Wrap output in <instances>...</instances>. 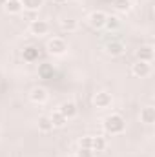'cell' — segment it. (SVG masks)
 Listing matches in <instances>:
<instances>
[{
  "instance_id": "21",
  "label": "cell",
  "mask_w": 155,
  "mask_h": 157,
  "mask_svg": "<svg viewBox=\"0 0 155 157\" xmlns=\"http://www.w3.org/2000/svg\"><path fill=\"white\" fill-rule=\"evenodd\" d=\"M53 73H55V70H53V66H49V64H42L39 68V75L42 78H49Z\"/></svg>"
},
{
  "instance_id": "7",
  "label": "cell",
  "mask_w": 155,
  "mask_h": 157,
  "mask_svg": "<svg viewBox=\"0 0 155 157\" xmlns=\"http://www.w3.org/2000/svg\"><path fill=\"white\" fill-rule=\"evenodd\" d=\"M59 112H60L64 117L70 121V119L77 117L78 108H77V104H75V102H62V104H60V108H59Z\"/></svg>"
},
{
  "instance_id": "16",
  "label": "cell",
  "mask_w": 155,
  "mask_h": 157,
  "mask_svg": "<svg viewBox=\"0 0 155 157\" xmlns=\"http://www.w3.org/2000/svg\"><path fill=\"white\" fill-rule=\"evenodd\" d=\"M37 122H39V130H40V132H44V133H47V132H51V130H53V124H51L49 115H40Z\"/></svg>"
},
{
  "instance_id": "2",
  "label": "cell",
  "mask_w": 155,
  "mask_h": 157,
  "mask_svg": "<svg viewBox=\"0 0 155 157\" xmlns=\"http://www.w3.org/2000/svg\"><path fill=\"white\" fill-rule=\"evenodd\" d=\"M46 49H47L51 55H64V53L68 51V44H66V40L60 39V37H53V39L47 40Z\"/></svg>"
},
{
  "instance_id": "1",
  "label": "cell",
  "mask_w": 155,
  "mask_h": 157,
  "mask_svg": "<svg viewBox=\"0 0 155 157\" xmlns=\"http://www.w3.org/2000/svg\"><path fill=\"white\" fill-rule=\"evenodd\" d=\"M126 128V121L122 119V115L119 113H112L104 119V130L112 135H117V133H122Z\"/></svg>"
},
{
  "instance_id": "17",
  "label": "cell",
  "mask_w": 155,
  "mask_h": 157,
  "mask_svg": "<svg viewBox=\"0 0 155 157\" xmlns=\"http://www.w3.org/2000/svg\"><path fill=\"white\" fill-rule=\"evenodd\" d=\"M106 148V141L104 137H91V150L97 154V152H102Z\"/></svg>"
},
{
  "instance_id": "13",
  "label": "cell",
  "mask_w": 155,
  "mask_h": 157,
  "mask_svg": "<svg viewBox=\"0 0 155 157\" xmlns=\"http://www.w3.org/2000/svg\"><path fill=\"white\" fill-rule=\"evenodd\" d=\"M20 4L26 11H39L44 6V0H20Z\"/></svg>"
},
{
  "instance_id": "20",
  "label": "cell",
  "mask_w": 155,
  "mask_h": 157,
  "mask_svg": "<svg viewBox=\"0 0 155 157\" xmlns=\"http://www.w3.org/2000/svg\"><path fill=\"white\" fill-rule=\"evenodd\" d=\"M77 20H62L60 22V29L64 31V33H73L75 29H77Z\"/></svg>"
},
{
  "instance_id": "10",
  "label": "cell",
  "mask_w": 155,
  "mask_h": 157,
  "mask_svg": "<svg viewBox=\"0 0 155 157\" xmlns=\"http://www.w3.org/2000/svg\"><path fill=\"white\" fill-rule=\"evenodd\" d=\"M29 99L35 102V104H42L47 101V91L44 88H33L31 93H29Z\"/></svg>"
},
{
  "instance_id": "22",
  "label": "cell",
  "mask_w": 155,
  "mask_h": 157,
  "mask_svg": "<svg viewBox=\"0 0 155 157\" xmlns=\"http://www.w3.org/2000/svg\"><path fill=\"white\" fill-rule=\"evenodd\" d=\"M78 148H89L91 150V137H82L78 141Z\"/></svg>"
},
{
  "instance_id": "14",
  "label": "cell",
  "mask_w": 155,
  "mask_h": 157,
  "mask_svg": "<svg viewBox=\"0 0 155 157\" xmlns=\"http://www.w3.org/2000/svg\"><path fill=\"white\" fill-rule=\"evenodd\" d=\"M22 57H24V60H28V62H35V60L39 59V48H35V46H28V48L24 49Z\"/></svg>"
},
{
  "instance_id": "19",
  "label": "cell",
  "mask_w": 155,
  "mask_h": 157,
  "mask_svg": "<svg viewBox=\"0 0 155 157\" xmlns=\"http://www.w3.org/2000/svg\"><path fill=\"white\" fill-rule=\"evenodd\" d=\"M113 7L119 13H128L131 7V2L130 0H113Z\"/></svg>"
},
{
  "instance_id": "5",
  "label": "cell",
  "mask_w": 155,
  "mask_h": 157,
  "mask_svg": "<svg viewBox=\"0 0 155 157\" xmlns=\"http://www.w3.org/2000/svg\"><path fill=\"white\" fill-rule=\"evenodd\" d=\"M112 102H113V99H112V95H110L108 91H99V93L95 95V99H93V104H95L97 108H100V110L110 108Z\"/></svg>"
},
{
  "instance_id": "8",
  "label": "cell",
  "mask_w": 155,
  "mask_h": 157,
  "mask_svg": "<svg viewBox=\"0 0 155 157\" xmlns=\"http://www.w3.org/2000/svg\"><path fill=\"white\" fill-rule=\"evenodd\" d=\"M137 60L150 64V62L153 60V48H152V46H142V48H139V51H137Z\"/></svg>"
},
{
  "instance_id": "26",
  "label": "cell",
  "mask_w": 155,
  "mask_h": 157,
  "mask_svg": "<svg viewBox=\"0 0 155 157\" xmlns=\"http://www.w3.org/2000/svg\"><path fill=\"white\" fill-rule=\"evenodd\" d=\"M71 157H78V155H71Z\"/></svg>"
},
{
  "instance_id": "25",
  "label": "cell",
  "mask_w": 155,
  "mask_h": 157,
  "mask_svg": "<svg viewBox=\"0 0 155 157\" xmlns=\"http://www.w3.org/2000/svg\"><path fill=\"white\" fill-rule=\"evenodd\" d=\"M53 2H55V4H59V6H62V4H66L68 0H53Z\"/></svg>"
},
{
  "instance_id": "3",
  "label": "cell",
  "mask_w": 155,
  "mask_h": 157,
  "mask_svg": "<svg viewBox=\"0 0 155 157\" xmlns=\"http://www.w3.org/2000/svg\"><path fill=\"white\" fill-rule=\"evenodd\" d=\"M106 18H108V13H104V11H93V13H89L88 22H89V26H91V28L100 29V28H104Z\"/></svg>"
},
{
  "instance_id": "12",
  "label": "cell",
  "mask_w": 155,
  "mask_h": 157,
  "mask_svg": "<svg viewBox=\"0 0 155 157\" xmlns=\"http://www.w3.org/2000/svg\"><path fill=\"white\" fill-rule=\"evenodd\" d=\"M4 9L9 13V15H18V13H22V4H20V0H6V4H4Z\"/></svg>"
},
{
  "instance_id": "4",
  "label": "cell",
  "mask_w": 155,
  "mask_h": 157,
  "mask_svg": "<svg viewBox=\"0 0 155 157\" xmlns=\"http://www.w3.org/2000/svg\"><path fill=\"white\" fill-rule=\"evenodd\" d=\"M47 31H49V24L46 22V20H31V24H29V33L31 35H37V37H42V35H47Z\"/></svg>"
},
{
  "instance_id": "9",
  "label": "cell",
  "mask_w": 155,
  "mask_h": 157,
  "mask_svg": "<svg viewBox=\"0 0 155 157\" xmlns=\"http://www.w3.org/2000/svg\"><path fill=\"white\" fill-rule=\"evenodd\" d=\"M106 51H108V55H112V57H119V55L124 53V44H122L120 40H112V42L106 44Z\"/></svg>"
},
{
  "instance_id": "6",
  "label": "cell",
  "mask_w": 155,
  "mask_h": 157,
  "mask_svg": "<svg viewBox=\"0 0 155 157\" xmlns=\"http://www.w3.org/2000/svg\"><path fill=\"white\" fill-rule=\"evenodd\" d=\"M131 73L135 75V77H148L150 73H152V66L148 64V62H141V60H137L133 66H131Z\"/></svg>"
},
{
  "instance_id": "11",
  "label": "cell",
  "mask_w": 155,
  "mask_h": 157,
  "mask_svg": "<svg viewBox=\"0 0 155 157\" xmlns=\"http://www.w3.org/2000/svg\"><path fill=\"white\" fill-rule=\"evenodd\" d=\"M141 122L144 124H153L155 122V108L153 106H146L141 110Z\"/></svg>"
},
{
  "instance_id": "23",
  "label": "cell",
  "mask_w": 155,
  "mask_h": 157,
  "mask_svg": "<svg viewBox=\"0 0 155 157\" xmlns=\"http://www.w3.org/2000/svg\"><path fill=\"white\" fill-rule=\"evenodd\" d=\"M77 155L78 157H95V152H93V150H89V148H80Z\"/></svg>"
},
{
  "instance_id": "15",
  "label": "cell",
  "mask_w": 155,
  "mask_h": 157,
  "mask_svg": "<svg viewBox=\"0 0 155 157\" xmlns=\"http://www.w3.org/2000/svg\"><path fill=\"white\" fill-rule=\"evenodd\" d=\"M49 119H51V124H53V128H62V126L68 122V119L64 117V115H62L59 110H57V112H53V113L49 115Z\"/></svg>"
},
{
  "instance_id": "18",
  "label": "cell",
  "mask_w": 155,
  "mask_h": 157,
  "mask_svg": "<svg viewBox=\"0 0 155 157\" xmlns=\"http://www.w3.org/2000/svg\"><path fill=\"white\" fill-rule=\"evenodd\" d=\"M104 28L108 29V31H115L120 28V20L117 18V17H112V15H108V18H106V22H104Z\"/></svg>"
},
{
  "instance_id": "24",
  "label": "cell",
  "mask_w": 155,
  "mask_h": 157,
  "mask_svg": "<svg viewBox=\"0 0 155 157\" xmlns=\"http://www.w3.org/2000/svg\"><path fill=\"white\" fill-rule=\"evenodd\" d=\"M26 17H28L29 20H37V11H28Z\"/></svg>"
}]
</instances>
